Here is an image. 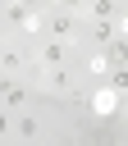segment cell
<instances>
[{
	"instance_id": "3",
	"label": "cell",
	"mask_w": 128,
	"mask_h": 146,
	"mask_svg": "<svg viewBox=\"0 0 128 146\" xmlns=\"http://www.w3.org/2000/svg\"><path fill=\"white\" fill-rule=\"evenodd\" d=\"M110 82H114L119 91H128V68H114V78H110Z\"/></svg>"
},
{
	"instance_id": "1",
	"label": "cell",
	"mask_w": 128,
	"mask_h": 146,
	"mask_svg": "<svg viewBox=\"0 0 128 146\" xmlns=\"http://www.w3.org/2000/svg\"><path fill=\"white\" fill-rule=\"evenodd\" d=\"M91 105H96V110H101V114H110V110H114V96H110V91H101V96H96V100H91Z\"/></svg>"
},
{
	"instance_id": "2",
	"label": "cell",
	"mask_w": 128,
	"mask_h": 146,
	"mask_svg": "<svg viewBox=\"0 0 128 146\" xmlns=\"http://www.w3.org/2000/svg\"><path fill=\"white\" fill-rule=\"evenodd\" d=\"M91 9H96V14H101V18H110V14H114V0H96V5H91Z\"/></svg>"
}]
</instances>
